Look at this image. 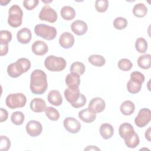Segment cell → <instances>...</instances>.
<instances>
[{"label":"cell","instance_id":"6da1fadb","mask_svg":"<svg viewBox=\"0 0 151 151\" xmlns=\"http://www.w3.org/2000/svg\"><path fill=\"white\" fill-rule=\"evenodd\" d=\"M29 87L31 92L35 94H42L48 88L47 75L40 69L34 70L30 77Z\"/></svg>","mask_w":151,"mask_h":151},{"label":"cell","instance_id":"7a4b0ae2","mask_svg":"<svg viewBox=\"0 0 151 151\" xmlns=\"http://www.w3.org/2000/svg\"><path fill=\"white\" fill-rule=\"evenodd\" d=\"M31 67L29 60L26 58H19L15 63H11L7 67L8 74L12 77H19L22 73H26Z\"/></svg>","mask_w":151,"mask_h":151},{"label":"cell","instance_id":"3957f363","mask_svg":"<svg viewBox=\"0 0 151 151\" xmlns=\"http://www.w3.org/2000/svg\"><path fill=\"white\" fill-rule=\"evenodd\" d=\"M145 81L144 75L139 71H134L130 74V79L127 83V89L132 94L139 93Z\"/></svg>","mask_w":151,"mask_h":151},{"label":"cell","instance_id":"277c9868","mask_svg":"<svg viewBox=\"0 0 151 151\" xmlns=\"http://www.w3.org/2000/svg\"><path fill=\"white\" fill-rule=\"evenodd\" d=\"M67 65L65 60L62 57L55 55H48L44 61L45 68L50 71L59 72L63 70Z\"/></svg>","mask_w":151,"mask_h":151},{"label":"cell","instance_id":"5b68a950","mask_svg":"<svg viewBox=\"0 0 151 151\" xmlns=\"http://www.w3.org/2000/svg\"><path fill=\"white\" fill-rule=\"evenodd\" d=\"M23 12L19 6L18 5H12L8 11V24L13 27H19L22 22Z\"/></svg>","mask_w":151,"mask_h":151},{"label":"cell","instance_id":"8992f818","mask_svg":"<svg viewBox=\"0 0 151 151\" xmlns=\"http://www.w3.org/2000/svg\"><path fill=\"white\" fill-rule=\"evenodd\" d=\"M35 34L46 40H54L57 34L55 27L45 24H38L34 28Z\"/></svg>","mask_w":151,"mask_h":151},{"label":"cell","instance_id":"52a82bcc","mask_svg":"<svg viewBox=\"0 0 151 151\" xmlns=\"http://www.w3.org/2000/svg\"><path fill=\"white\" fill-rule=\"evenodd\" d=\"M27 103V98L22 93H12L6 98L5 103L8 107L11 109L21 108L25 106Z\"/></svg>","mask_w":151,"mask_h":151},{"label":"cell","instance_id":"ba28073f","mask_svg":"<svg viewBox=\"0 0 151 151\" xmlns=\"http://www.w3.org/2000/svg\"><path fill=\"white\" fill-rule=\"evenodd\" d=\"M39 18L42 21L54 23L57 19V14L54 9L51 8L48 5L46 4L40 11L39 14Z\"/></svg>","mask_w":151,"mask_h":151},{"label":"cell","instance_id":"9c48e42d","mask_svg":"<svg viewBox=\"0 0 151 151\" xmlns=\"http://www.w3.org/2000/svg\"><path fill=\"white\" fill-rule=\"evenodd\" d=\"M151 111L147 108H143L140 109L137 116L134 119V123L139 127H143L146 126L150 121Z\"/></svg>","mask_w":151,"mask_h":151},{"label":"cell","instance_id":"30bf717a","mask_svg":"<svg viewBox=\"0 0 151 151\" xmlns=\"http://www.w3.org/2000/svg\"><path fill=\"white\" fill-rule=\"evenodd\" d=\"M63 124L65 130L70 133H77L81 129V123L72 117H68L64 120Z\"/></svg>","mask_w":151,"mask_h":151},{"label":"cell","instance_id":"8fae6325","mask_svg":"<svg viewBox=\"0 0 151 151\" xmlns=\"http://www.w3.org/2000/svg\"><path fill=\"white\" fill-rule=\"evenodd\" d=\"M27 133L32 137L39 136L42 131L41 124L37 120H30L26 125Z\"/></svg>","mask_w":151,"mask_h":151},{"label":"cell","instance_id":"7c38bea8","mask_svg":"<svg viewBox=\"0 0 151 151\" xmlns=\"http://www.w3.org/2000/svg\"><path fill=\"white\" fill-rule=\"evenodd\" d=\"M64 94L67 101H68L71 105L73 106L78 100L81 93H80L79 88H71L68 87L65 90Z\"/></svg>","mask_w":151,"mask_h":151},{"label":"cell","instance_id":"4fadbf2b","mask_svg":"<svg viewBox=\"0 0 151 151\" xmlns=\"http://www.w3.org/2000/svg\"><path fill=\"white\" fill-rule=\"evenodd\" d=\"M105 107L106 103L104 100L99 97L92 99L88 104V108L95 112L96 114L103 111Z\"/></svg>","mask_w":151,"mask_h":151},{"label":"cell","instance_id":"5bb4252c","mask_svg":"<svg viewBox=\"0 0 151 151\" xmlns=\"http://www.w3.org/2000/svg\"><path fill=\"white\" fill-rule=\"evenodd\" d=\"M59 44L63 48H70L74 44V37L71 33L64 32L59 38Z\"/></svg>","mask_w":151,"mask_h":151},{"label":"cell","instance_id":"9a60e30c","mask_svg":"<svg viewBox=\"0 0 151 151\" xmlns=\"http://www.w3.org/2000/svg\"><path fill=\"white\" fill-rule=\"evenodd\" d=\"M71 29L75 34L77 35H83L87 32L88 26L84 21L76 20L71 24Z\"/></svg>","mask_w":151,"mask_h":151},{"label":"cell","instance_id":"2e32d148","mask_svg":"<svg viewBox=\"0 0 151 151\" xmlns=\"http://www.w3.org/2000/svg\"><path fill=\"white\" fill-rule=\"evenodd\" d=\"M32 51L37 55H44L48 51L47 44L42 41H35L31 47Z\"/></svg>","mask_w":151,"mask_h":151},{"label":"cell","instance_id":"e0dca14e","mask_svg":"<svg viewBox=\"0 0 151 151\" xmlns=\"http://www.w3.org/2000/svg\"><path fill=\"white\" fill-rule=\"evenodd\" d=\"M79 118L86 123H90L95 120L96 118V113L90 108H86L78 112Z\"/></svg>","mask_w":151,"mask_h":151},{"label":"cell","instance_id":"ac0fdd59","mask_svg":"<svg viewBox=\"0 0 151 151\" xmlns=\"http://www.w3.org/2000/svg\"><path fill=\"white\" fill-rule=\"evenodd\" d=\"M30 109L35 113L43 112L47 109L46 103L41 98H35L30 103Z\"/></svg>","mask_w":151,"mask_h":151},{"label":"cell","instance_id":"d6986e66","mask_svg":"<svg viewBox=\"0 0 151 151\" xmlns=\"http://www.w3.org/2000/svg\"><path fill=\"white\" fill-rule=\"evenodd\" d=\"M31 32L30 29L27 27H24L19 30L17 34V40L22 44H27L31 40Z\"/></svg>","mask_w":151,"mask_h":151},{"label":"cell","instance_id":"ffe728a7","mask_svg":"<svg viewBox=\"0 0 151 151\" xmlns=\"http://www.w3.org/2000/svg\"><path fill=\"white\" fill-rule=\"evenodd\" d=\"M65 81L69 88H78L80 84V76L74 73H70L66 76Z\"/></svg>","mask_w":151,"mask_h":151},{"label":"cell","instance_id":"44dd1931","mask_svg":"<svg viewBox=\"0 0 151 151\" xmlns=\"http://www.w3.org/2000/svg\"><path fill=\"white\" fill-rule=\"evenodd\" d=\"M48 100L51 104L59 106L63 103V97L58 91L51 90L48 94Z\"/></svg>","mask_w":151,"mask_h":151},{"label":"cell","instance_id":"7402d4cb","mask_svg":"<svg viewBox=\"0 0 151 151\" xmlns=\"http://www.w3.org/2000/svg\"><path fill=\"white\" fill-rule=\"evenodd\" d=\"M124 140L126 146L132 149L136 147L140 142L139 137L138 134L135 132V131L125 137Z\"/></svg>","mask_w":151,"mask_h":151},{"label":"cell","instance_id":"603a6c76","mask_svg":"<svg viewBox=\"0 0 151 151\" xmlns=\"http://www.w3.org/2000/svg\"><path fill=\"white\" fill-rule=\"evenodd\" d=\"M100 133L104 139H110L114 133L113 127L110 124L103 123L100 126Z\"/></svg>","mask_w":151,"mask_h":151},{"label":"cell","instance_id":"cb8c5ba5","mask_svg":"<svg viewBox=\"0 0 151 151\" xmlns=\"http://www.w3.org/2000/svg\"><path fill=\"white\" fill-rule=\"evenodd\" d=\"M120 110L123 114L125 116H129L134 111L135 106L132 101L126 100L120 105Z\"/></svg>","mask_w":151,"mask_h":151},{"label":"cell","instance_id":"d4e9b609","mask_svg":"<svg viewBox=\"0 0 151 151\" xmlns=\"http://www.w3.org/2000/svg\"><path fill=\"white\" fill-rule=\"evenodd\" d=\"M61 17L67 21L71 20L74 18L76 16V11L74 9L70 6H64L61 8L60 11Z\"/></svg>","mask_w":151,"mask_h":151},{"label":"cell","instance_id":"484cf974","mask_svg":"<svg viewBox=\"0 0 151 151\" xmlns=\"http://www.w3.org/2000/svg\"><path fill=\"white\" fill-rule=\"evenodd\" d=\"M134 132V128L132 125L128 123H123L119 126V133L120 136L124 139L131 133Z\"/></svg>","mask_w":151,"mask_h":151},{"label":"cell","instance_id":"4316f807","mask_svg":"<svg viewBox=\"0 0 151 151\" xmlns=\"http://www.w3.org/2000/svg\"><path fill=\"white\" fill-rule=\"evenodd\" d=\"M147 12V8L143 3L136 4L133 8V15L138 18L144 17Z\"/></svg>","mask_w":151,"mask_h":151},{"label":"cell","instance_id":"83f0119b","mask_svg":"<svg viewBox=\"0 0 151 151\" xmlns=\"http://www.w3.org/2000/svg\"><path fill=\"white\" fill-rule=\"evenodd\" d=\"M150 54H145L140 56L137 59V64L142 69L147 70L150 68Z\"/></svg>","mask_w":151,"mask_h":151},{"label":"cell","instance_id":"f1b7e54d","mask_svg":"<svg viewBox=\"0 0 151 151\" xmlns=\"http://www.w3.org/2000/svg\"><path fill=\"white\" fill-rule=\"evenodd\" d=\"M88 62L96 67H102L106 63V60L101 55L93 54L88 58Z\"/></svg>","mask_w":151,"mask_h":151},{"label":"cell","instance_id":"f546056e","mask_svg":"<svg viewBox=\"0 0 151 151\" xmlns=\"http://www.w3.org/2000/svg\"><path fill=\"white\" fill-rule=\"evenodd\" d=\"M85 70L86 67L84 65V64L78 61L73 63L71 65L70 68V73H74L80 76L83 74L85 72Z\"/></svg>","mask_w":151,"mask_h":151},{"label":"cell","instance_id":"4dcf8cb0","mask_svg":"<svg viewBox=\"0 0 151 151\" xmlns=\"http://www.w3.org/2000/svg\"><path fill=\"white\" fill-rule=\"evenodd\" d=\"M136 50L139 53H145L147 50V42L145 39L142 37L138 38L135 42Z\"/></svg>","mask_w":151,"mask_h":151},{"label":"cell","instance_id":"1f68e13d","mask_svg":"<svg viewBox=\"0 0 151 151\" xmlns=\"http://www.w3.org/2000/svg\"><path fill=\"white\" fill-rule=\"evenodd\" d=\"M11 122L15 125H21L25 120V116L21 111H15L11 116Z\"/></svg>","mask_w":151,"mask_h":151},{"label":"cell","instance_id":"d6a6232c","mask_svg":"<svg viewBox=\"0 0 151 151\" xmlns=\"http://www.w3.org/2000/svg\"><path fill=\"white\" fill-rule=\"evenodd\" d=\"M45 111L46 116L51 120L56 121L60 118V113L54 107H48Z\"/></svg>","mask_w":151,"mask_h":151},{"label":"cell","instance_id":"836d02e7","mask_svg":"<svg viewBox=\"0 0 151 151\" xmlns=\"http://www.w3.org/2000/svg\"><path fill=\"white\" fill-rule=\"evenodd\" d=\"M127 25V21L125 18L123 17H117L113 21L114 27L119 30L124 29Z\"/></svg>","mask_w":151,"mask_h":151},{"label":"cell","instance_id":"e575fe53","mask_svg":"<svg viewBox=\"0 0 151 151\" xmlns=\"http://www.w3.org/2000/svg\"><path fill=\"white\" fill-rule=\"evenodd\" d=\"M133 67V64L130 60L127 58L120 59L118 62V67L122 71H129Z\"/></svg>","mask_w":151,"mask_h":151},{"label":"cell","instance_id":"d590c367","mask_svg":"<svg viewBox=\"0 0 151 151\" xmlns=\"http://www.w3.org/2000/svg\"><path fill=\"white\" fill-rule=\"evenodd\" d=\"M109 7V1L107 0H97L95 2V8L99 12H106Z\"/></svg>","mask_w":151,"mask_h":151},{"label":"cell","instance_id":"8d00e7d4","mask_svg":"<svg viewBox=\"0 0 151 151\" xmlns=\"http://www.w3.org/2000/svg\"><path fill=\"white\" fill-rule=\"evenodd\" d=\"M12 40L11 32L7 30H1L0 31V43L8 44Z\"/></svg>","mask_w":151,"mask_h":151},{"label":"cell","instance_id":"74e56055","mask_svg":"<svg viewBox=\"0 0 151 151\" xmlns=\"http://www.w3.org/2000/svg\"><path fill=\"white\" fill-rule=\"evenodd\" d=\"M11 146L10 140L5 136H1L0 137V150L6 151L9 150Z\"/></svg>","mask_w":151,"mask_h":151},{"label":"cell","instance_id":"f35d334b","mask_svg":"<svg viewBox=\"0 0 151 151\" xmlns=\"http://www.w3.org/2000/svg\"><path fill=\"white\" fill-rule=\"evenodd\" d=\"M38 0H25L23 1L24 6L28 10H32L38 4Z\"/></svg>","mask_w":151,"mask_h":151},{"label":"cell","instance_id":"ab89813d","mask_svg":"<svg viewBox=\"0 0 151 151\" xmlns=\"http://www.w3.org/2000/svg\"><path fill=\"white\" fill-rule=\"evenodd\" d=\"M86 102H87L86 97H85L84 95H83V94H81L78 100L77 101V102L74 104V105L73 107L74 108L81 107L86 104Z\"/></svg>","mask_w":151,"mask_h":151},{"label":"cell","instance_id":"60d3db41","mask_svg":"<svg viewBox=\"0 0 151 151\" xmlns=\"http://www.w3.org/2000/svg\"><path fill=\"white\" fill-rule=\"evenodd\" d=\"M8 116V113L6 110L0 108V122H5L7 120Z\"/></svg>","mask_w":151,"mask_h":151},{"label":"cell","instance_id":"b9f144b4","mask_svg":"<svg viewBox=\"0 0 151 151\" xmlns=\"http://www.w3.org/2000/svg\"><path fill=\"white\" fill-rule=\"evenodd\" d=\"M0 45H1L0 55L1 56L5 55L8 52V44L0 43Z\"/></svg>","mask_w":151,"mask_h":151},{"label":"cell","instance_id":"7bdbcfd3","mask_svg":"<svg viewBox=\"0 0 151 151\" xmlns=\"http://www.w3.org/2000/svg\"><path fill=\"white\" fill-rule=\"evenodd\" d=\"M145 137L146 139L150 142V127H149L146 130V132H145Z\"/></svg>","mask_w":151,"mask_h":151},{"label":"cell","instance_id":"ee69618b","mask_svg":"<svg viewBox=\"0 0 151 151\" xmlns=\"http://www.w3.org/2000/svg\"><path fill=\"white\" fill-rule=\"evenodd\" d=\"M100 149L96 146H88L84 149V150H100Z\"/></svg>","mask_w":151,"mask_h":151},{"label":"cell","instance_id":"f6af8a7d","mask_svg":"<svg viewBox=\"0 0 151 151\" xmlns=\"http://www.w3.org/2000/svg\"><path fill=\"white\" fill-rule=\"evenodd\" d=\"M0 2H1V5H6V4H8L9 2H10V0L9 1H3V0H1V1H0Z\"/></svg>","mask_w":151,"mask_h":151}]
</instances>
